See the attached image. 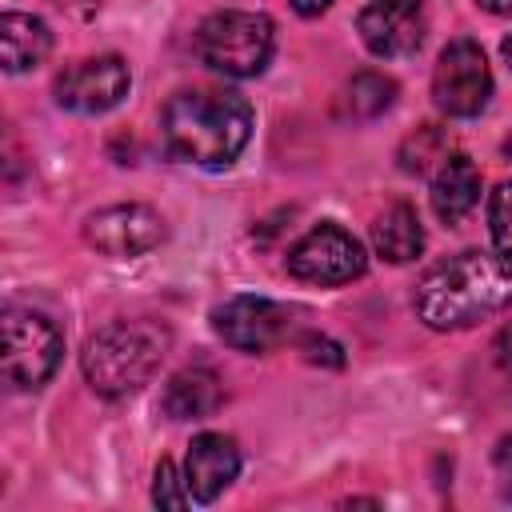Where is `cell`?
Masks as SVG:
<instances>
[{"label":"cell","mask_w":512,"mask_h":512,"mask_svg":"<svg viewBox=\"0 0 512 512\" xmlns=\"http://www.w3.org/2000/svg\"><path fill=\"white\" fill-rule=\"evenodd\" d=\"M168 156L196 168H228L252 136V104L228 88H184L160 112Z\"/></svg>","instance_id":"cell-1"},{"label":"cell","mask_w":512,"mask_h":512,"mask_svg":"<svg viewBox=\"0 0 512 512\" xmlns=\"http://www.w3.org/2000/svg\"><path fill=\"white\" fill-rule=\"evenodd\" d=\"M500 56H504V64L512 68V36H504V44H500Z\"/></svg>","instance_id":"cell-25"},{"label":"cell","mask_w":512,"mask_h":512,"mask_svg":"<svg viewBox=\"0 0 512 512\" xmlns=\"http://www.w3.org/2000/svg\"><path fill=\"white\" fill-rule=\"evenodd\" d=\"M168 344H172V332L160 320H148V316L112 320L100 332H92L84 352H80L84 380L92 384V392L120 400V396H128L152 380Z\"/></svg>","instance_id":"cell-3"},{"label":"cell","mask_w":512,"mask_h":512,"mask_svg":"<svg viewBox=\"0 0 512 512\" xmlns=\"http://www.w3.org/2000/svg\"><path fill=\"white\" fill-rule=\"evenodd\" d=\"M284 268H288V276H296V280H304V284L336 288V284H348V280L364 276L368 256H364V244H360L348 228L324 220V224L308 228V232L288 248Z\"/></svg>","instance_id":"cell-6"},{"label":"cell","mask_w":512,"mask_h":512,"mask_svg":"<svg viewBox=\"0 0 512 512\" xmlns=\"http://www.w3.org/2000/svg\"><path fill=\"white\" fill-rule=\"evenodd\" d=\"M216 336L236 352H268L292 332V312L268 296H232L212 308Z\"/></svg>","instance_id":"cell-11"},{"label":"cell","mask_w":512,"mask_h":512,"mask_svg":"<svg viewBox=\"0 0 512 512\" xmlns=\"http://www.w3.org/2000/svg\"><path fill=\"white\" fill-rule=\"evenodd\" d=\"M288 4H292L300 16H320V12H324L332 0H288Z\"/></svg>","instance_id":"cell-23"},{"label":"cell","mask_w":512,"mask_h":512,"mask_svg":"<svg viewBox=\"0 0 512 512\" xmlns=\"http://www.w3.org/2000/svg\"><path fill=\"white\" fill-rule=\"evenodd\" d=\"M496 476H500L504 500H512V436L500 440V448H496Z\"/></svg>","instance_id":"cell-21"},{"label":"cell","mask_w":512,"mask_h":512,"mask_svg":"<svg viewBox=\"0 0 512 512\" xmlns=\"http://www.w3.org/2000/svg\"><path fill=\"white\" fill-rule=\"evenodd\" d=\"M488 96H492V68L484 60V48L468 36L452 40L436 68H432V100L444 116H456V120H468V116H480L488 108Z\"/></svg>","instance_id":"cell-7"},{"label":"cell","mask_w":512,"mask_h":512,"mask_svg":"<svg viewBox=\"0 0 512 512\" xmlns=\"http://www.w3.org/2000/svg\"><path fill=\"white\" fill-rule=\"evenodd\" d=\"M60 356H64V336L48 316L32 308L4 312V376L12 388H44Z\"/></svg>","instance_id":"cell-5"},{"label":"cell","mask_w":512,"mask_h":512,"mask_svg":"<svg viewBox=\"0 0 512 512\" xmlns=\"http://www.w3.org/2000/svg\"><path fill=\"white\" fill-rule=\"evenodd\" d=\"M488 232H492L500 260L512 264V180L496 184V192L488 200Z\"/></svg>","instance_id":"cell-19"},{"label":"cell","mask_w":512,"mask_h":512,"mask_svg":"<svg viewBox=\"0 0 512 512\" xmlns=\"http://www.w3.org/2000/svg\"><path fill=\"white\" fill-rule=\"evenodd\" d=\"M168 236V224L148 204H108L84 220V240L100 256L112 260H136L160 248Z\"/></svg>","instance_id":"cell-8"},{"label":"cell","mask_w":512,"mask_h":512,"mask_svg":"<svg viewBox=\"0 0 512 512\" xmlns=\"http://www.w3.org/2000/svg\"><path fill=\"white\" fill-rule=\"evenodd\" d=\"M304 348H308V360H328V364H340V348H336L332 340H324V336H308V340H304Z\"/></svg>","instance_id":"cell-22"},{"label":"cell","mask_w":512,"mask_h":512,"mask_svg":"<svg viewBox=\"0 0 512 512\" xmlns=\"http://www.w3.org/2000/svg\"><path fill=\"white\" fill-rule=\"evenodd\" d=\"M476 4L492 16H512V0H476Z\"/></svg>","instance_id":"cell-24"},{"label":"cell","mask_w":512,"mask_h":512,"mask_svg":"<svg viewBox=\"0 0 512 512\" xmlns=\"http://www.w3.org/2000/svg\"><path fill=\"white\" fill-rule=\"evenodd\" d=\"M356 32L380 60L416 56L428 32V0H368L356 16Z\"/></svg>","instance_id":"cell-10"},{"label":"cell","mask_w":512,"mask_h":512,"mask_svg":"<svg viewBox=\"0 0 512 512\" xmlns=\"http://www.w3.org/2000/svg\"><path fill=\"white\" fill-rule=\"evenodd\" d=\"M272 48H276V28L264 12L224 8V12H212L208 20H200V28H196L200 64L228 80L260 76L272 60Z\"/></svg>","instance_id":"cell-4"},{"label":"cell","mask_w":512,"mask_h":512,"mask_svg":"<svg viewBox=\"0 0 512 512\" xmlns=\"http://www.w3.org/2000/svg\"><path fill=\"white\" fill-rule=\"evenodd\" d=\"M372 248H376V256H384L388 264H408V260H416L420 248H424V224H420L416 208L404 204V200L388 204V208L372 220Z\"/></svg>","instance_id":"cell-16"},{"label":"cell","mask_w":512,"mask_h":512,"mask_svg":"<svg viewBox=\"0 0 512 512\" xmlns=\"http://www.w3.org/2000/svg\"><path fill=\"white\" fill-rule=\"evenodd\" d=\"M128 64L120 56H88V60H76L68 64L52 92H56V104L64 112H76V116H100V112H112L124 96H128Z\"/></svg>","instance_id":"cell-9"},{"label":"cell","mask_w":512,"mask_h":512,"mask_svg":"<svg viewBox=\"0 0 512 512\" xmlns=\"http://www.w3.org/2000/svg\"><path fill=\"white\" fill-rule=\"evenodd\" d=\"M448 132L436 128V124H420L404 144H400V168L412 172V176H424L432 168H440L448 160Z\"/></svg>","instance_id":"cell-18"},{"label":"cell","mask_w":512,"mask_h":512,"mask_svg":"<svg viewBox=\"0 0 512 512\" xmlns=\"http://www.w3.org/2000/svg\"><path fill=\"white\" fill-rule=\"evenodd\" d=\"M504 156H508V160H512V140H508V144H504Z\"/></svg>","instance_id":"cell-26"},{"label":"cell","mask_w":512,"mask_h":512,"mask_svg":"<svg viewBox=\"0 0 512 512\" xmlns=\"http://www.w3.org/2000/svg\"><path fill=\"white\" fill-rule=\"evenodd\" d=\"M224 404V380L212 368H180L168 376L160 392V408L168 420H204Z\"/></svg>","instance_id":"cell-13"},{"label":"cell","mask_w":512,"mask_h":512,"mask_svg":"<svg viewBox=\"0 0 512 512\" xmlns=\"http://www.w3.org/2000/svg\"><path fill=\"white\" fill-rule=\"evenodd\" d=\"M412 308L436 332H460L492 320L512 308V264L488 252H460L416 284Z\"/></svg>","instance_id":"cell-2"},{"label":"cell","mask_w":512,"mask_h":512,"mask_svg":"<svg viewBox=\"0 0 512 512\" xmlns=\"http://www.w3.org/2000/svg\"><path fill=\"white\" fill-rule=\"evenodd\" d=\"M52 52V32L32 12H4L0 16V60L8 72H28L44 64Z\"/></svg>","instance_id":"cell-15"},{"label":"cell","mask_w":512,"mask_h":512,"mask_svg":"<svg viewBox=\"0 0 512 512\" xmlns=\"http://www.w3.org/2000/svg\"><path fill=\"white\" fill-rule=\"evenodd\" d=\"M240 472V448L224 432H200L184 456V480L196 504H212Z\"/></svg>","instance_id":"cell-12"},{"label":"cell","mask_w":512,"mask_h":512,"mask_svg":"<svg viewBox=\"0 0 512 512\" xmlns=\"http://www.w3.org/2000/svg\"><path fill=\"white\" fill-rule=\"evenodd\" d=\"M188 500H192V492H188L184 472H176L172 460H160L156 480H152V504L156 508H188Z\"/></svg>","instance_id":"cell-20"},{"label":"cell","mask_w":512,"mask_h":512,"mask_svg":"<svg viewBox=\"0 0 512 512\" xmlns=\"http://www.w3.org/2000/svg\"><path fill=\"white\" fill-rule=\"evenodd\" d=\"M428 196H432V212L444 224H460L480 200V168L464 152H452L432 172V192Z\"/></svg>","instance_id":"cell-14"},{"label":"cell","mask_w":512,"mask_h":512,"mask_svg":"<svg viewBox=\"0 0 512 512\" xmlns=\"http://www.w3.org/2000/svg\"><path fill=\"white\" fill-rule=\"evenodd\" d=\"M396 100V80H388L384 72H356L352 84L344 88V112L352 120H376L392 108Z\"/></svg>","instance_id":"cell-17"}]
</instances>
